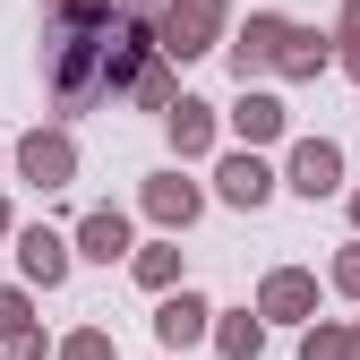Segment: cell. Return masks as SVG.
I'll list each match as a JSON object with an SVG mask.
<instances>
[{
	"label": "cell",
	"instance_id": "20",
	"mask_svg": "<svg viewBox=\"0 0 360 360\" xmlns=\"http://www.w3.org/2000/svg\"><path fill=\"white\" fill-rule=\"evenodd\" d=\"M335 292H352V300H360V240L335 257Z\"/></svg>",
	"mask_w": 360,
	"mask_h": 360
},
{
	"label": "cell",
	"instance_id": "19",
	"mask_svg": "<svg viewBox=\"0 0 360 360\" xmlns=\"http://www.w3.org/2000/svg\"><path fill=\"white\" fill-rule=\"evenodd\" d=\"M26 335V292H0V343Z\"/></svg>",
	"mask_w": 360,
	"mask_h": 360
},
{
	"label": "cell",
	"instance_id": "3",
	"mask_svg": "<svg viewBox=\"0 0 360 360\" xmlns=\"http://www.w3.org/2000/svg\"><path fill=\"white\" fill-rule=\"evenodd\" d=\"M214 34H223V0H172L155 18V52L198 60V52H214Z\"/></svg>",
	"mask_w": 360,
	"mask_h": 360
},
{
	"label": "cell",
	"instance_id": "23",
	"mask_svg": "<svg viewBox=\"0 0 360 360\" xmlns=\"http://www.w3.org/2000/svg\"><path fill=\"white\" fill-rule=\"evenodd\" d=\"M343 34H360V0H343Z\"/></svg>",
	"mask_w": 360,
	"mask_h": 360
},
{
	"label": "cell",
	"instance_id": "15",
	"mask_svg": "<svg viewBox=\"0 0 360 360\" xmlns=\"http://www.w3.org/2000/svg\"><path fill=\"white\" fill-rule=\"evenodd\" d=\"M214 343H223V360H257V343H266V326L249 318V309H232V318L214 326Z\"/></svg>",
	"mask_w": 360,
	"mask_h": 360
},
{
	"label": "cell",
	"instance_id": "14",
	"mask_svg": "<svg viewBox=\"0 0 360 360\" xmlns=\"http://www.w3.org/2000/svg\"><path fill=\"white\" fill-rule=\"evenodd\" d=\"M300 360H360V335L335 326V318H318V326L300 335Z\"/></svg>",
	"mask_w": 360,
	"mask_h": 360
},
{
	"label": "cell",
	"instance_id": "5",
	"mask_svg": "<svg viewBox=\"0 0 360 360\" xmlns=\"http://www.w3.org/2000/svg\"><path fill=\"white\" fill-rule=\"evenodd\" d=\"M257 318H309V326H318V275L275 266V275L257 283Z\"/></svg>",
	"mask_w": 360,
	"mask_h": 360
},
{
	"label": "cell",
	"instance_id": "25",
	"mask_svg": "<svg viewBox=\"0 0 360 360\" xmlns=\"http://www.w3.org/2000/svg\"><path fill=\"white\" fill-rule=\"evenodd\" d=\"M352 223H360V198H352Z\"/></svg>",
	"mask_w": 360,
	"mask_h": 360
},
{
	"label": "cell",
	"instance_id": "9",
	"mask_svg": "<svg viewBox=\"0 0 360 360\" xmlns=\"http://www.w3.org/2000/svg\"><path fill=\"white\" fill-rule=\"evenodd\" d=\"M283 120H292V112H283L275 95H266V86H240V103H232V129L249 138V155H257V146H275V138H283Z\"/></svg>",
	"mask_w": 360,
	"mask_h": 360
},
{
	"label": "cell",
	"instance_id": "1",
	"mask_svg": "<svg viewBox=\"0 0 360 360\" xmlns=\"http://www.w3.org/2000/svg\"><path fill=\"white\" fill-rule=\"evenodd\" d=\"M52 95H60V112H86V103H103L112 86H138L155 60V34L138 26V18H120L112 0H60L52 9Z\"/></svg>",
	"mask_w": 360,
	"mask_h": 360
},
{
	"label": "cell",
	"instance_id": "6",
	"mask_svg": "<svg viewBox=\"0 0 360 360\" xmlns=\"http://www.w3.org/2000/svg\"><path fill=\"white\" fill-rule=\"evenodd\" d=\"M292 189L300 198H335L343 189V146L335 138H300L292 146Z\"/></svg>",
	"mask_w": 360,
	"mask_h": 360
},
{
	"label": "cell",
	"instance_id": "18",
	"mask_svg": "<svg viewBox=\"0 0 360 360\" xmlns=\"http://www.w3.org/2000/svg\"><path fill=\"white\" fill-rule=\"evenodd\" d=\"M138 103H146V112H172L180 95H172V77H163V69H146V77H138Z\"/></svg>",
	"mask_w": 360,
	"mask_h": 360
},
{
	"label": "cell",
	"instance_id": "10",
	"mask_svg": "<svg viewBox=\"0 0 360 360\" xmlns=\"http://www.w3.org/2000/svg\"><path fill=\"white\" fill-rule=\"evenodd\" d=\"M18 266H26L34 283H60L69 275V240L52 232V223H26V232H18Z\"/></svg>",
	"mask_w": 360,
	"mask_h": 360
},
{
	"label": "cell",
	"instance_id": "4",
	"mask_svg": "<svg viewBox=\"0 0 360 360\" xmlns=\"http://www.w3.org/2000/svg\"><path fill=\"white\" fill-rule=\"evenodd\" d=\"M18 172L34 180V189H69V180H77V146H69V129H34V138H18Z\"/></svg>",
	"mask_w": 360,
	"mask_h": 360
},
{
	"label": "cell",
	"instance_id": "11",
	"mask_svg": "<svg viewBox=\"0 0 360 360\" xmlns=\"http://www.w3.org/2000/svg\"><path fill=\"white\" fill-rule=\"evenodd\" d=\"M77 257H95V266L129 257V214H120V206H95V214L77 223Z\"/></svg>",
	"mask_w": 360,
	"mask_h": 360
},
{
	"label": "cell",
	"instance_id": "8",
	"mask_svg": "<svg viewBox=\"0 0 360 360\" xmlns=\"http://www.w3.org/2000/svg\"><path fill=\"white\" fill-rule=\"evenodd\" d=\"M198 180H180V172H163V180H146V214L163 223V232H189V223H198Z\"/></svg>",
	"mask_w": 360,
	"mask_h": 360
},
{
	"label": "cell",
	"instance_id": "17",
	"mask_svg": "<svg viewBox=\"0 0 360 360\" xmlns=\"http://www.w3.org/2000/svg\"><path fill=\"white\" fill-rule=\"evenodd\" d=\"M60 360H112V335H103V326H77V335L60 343Z\"/></svg>",
	"mask_w": 360,
	"mask_h": 360
},
{
	"label": "cell",
	"instance_id": "21",
	"mask_svg": "<svg viewBox=\"0 0 360 360\" xmlns=\"http://www.w3.org/2000/svg\"><path fill=\"white\" fill-rule=\"evenodd\" d=\"M0 360H43V335L26 326V335H9V343H0Z\"/></svg>",
	"mask_w": 360,
	"mask_h": 360
},
{
	"label": "cell",
	"instance_id": "22",
	"mask_svg": "<svg viewBox=\"0 0 360 360\" xmlns=\"http://www.w3.org/2000/svg\"><path fill=\"white\" fill-rule=\"evenodd\" d=\"M335 60H343V69L360 77V34H343V52H335Z\"/></svg>",
	"mask_w": 360,
	"mask_h": 360
},
{
	"label": "cell",
	"instance_id": "12",
	"mask_svg": "<svg viewBox=\"0 0 360 360\" xmlns=\"http://www.w3.org/2000/svg\"><path fill=\"white\" fill-rule=\"evenodd\" d=\"M214 180H223V198H232V206H249V214L275 198V172H266L257 155H223V172H214Z\"/></svg>",
	"mask_w": 360,
	"mask_h": 360
},
{
	"label": "cell",
	"instance_id": "16",
	"mask_svg": "<svg viewBox=\"0 0 360 360\" xmlns=\"http://www.w3.org/2000/svg\"><path fill=\"white\" fill-rule=\"evenodd\" d=\"M129 266H138V283H146V292H172V283H180V249H172V240H155V249H138Z\"/></svg>",
	"mask_w": 360,
	"mask_h": 360
},
{
	"label": "cell",
	"instance_id": "7",
	"mask_svg": "<svg viewBox=\"0 0 360 360\" xmlns=\"http://www.w3.org/2000/svg\"><path fill=\"white\" fill-rule=\"evenodd\" d=\"M206 318H214V309H206L198 292H163V309H155V335H163V352H189V343H206V335H214Z\"/></svg>",
	"mask_w": 360,
	"mask_h": 360
},
{
	"label": "cell",
	"instance_id": "2",
	"mask_svg": "<svg viewBox=\"0 0 360 360\" xmlns=\"http://www.w3.org/2000/svg\"><path fill=\"white\" fill-rule=\"evenodd\" d=\"M335 52H326V34H309V26H292V18H249L240 26V43H232V69H240V86L249 77H266V69H283V77H318Z\"/></svg>",
	"mask_w": 360,
	"mask_h": 360
},
{
	"label": "cell",
	"instance_id": "24",
	"mask_svg": "<svg viewBox=\"0 0 360 360\" xmlns=\"http://www.w3.org/2000/svg\"><path fill=\"white\" fill-rule=\"evenodd\" d=\"M0 232H9V198H0Z\"/></svg>",
	"mask_w": 360,
	"mask_h": 360
},
{
	"label": "cell",
	"instance_id": "13",
	"mask_svg": "<svg viewBox=\"0 0 360 360\" xmlns=\"http://www.w3.org/2000/svg\"><path fill=\"white\" fill-rule=\"evenodd\" d=\"M163 120H172V146H180V155H206V146H214V103L180 95V103H172Z\"/></svg>",
	"mask_w": 360,
	"mask_h": 360
}]
</instances>
